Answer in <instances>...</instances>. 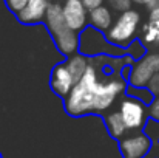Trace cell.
I'll use <instances>...</instances> for the list:
<instances>
[{"label": "cell", "mask_w": 159, "mask_h": 158, "mask_svg": "<svg viewBox=\"0 0 159 158\" xmlns=\"http://www.w3.org/2000/svg\"><path fill=\"white\" fill-rule=\"evenodd\" d=\"M127 90V82L119 74H102L90 60L82 79L63 99L65 112L70 116L102 115Z\"/></svg>", "instance_id": "cell-1"}, {"label": "cell", "mask_w": 159, "mask_h": 158, "mask_svg": "<svg viewBox=\"0 0 159 158\" xmlns=\"http://www.w3.org/2000/svg\"><path fill=\"white\" fill-rule=\"evenodd\" d=\"M43 23H45V26H47L50 36L53 37L57 50L62 53V54L71 56V54H74V53L79 50L80 37H79L77 31H74V30L66 23V20H65V17H63L62 3L51 2Z\"/></svg>", "instance_id": "cell-2"}, {"label": "cell", "mask_w": 159, "mask_h": 158, "mask_svg": "<svg viewBox=\"0 0 159 158\" xmlns=\"http://www.w3.org/2000/svg\"><path fill=\"white\" fill-rule=\"evenodd\" d=\"M141 25V14L134 9H128L120 12V16L113 22L111 28L105 33L108 44L116 47H127L136 37L138 28Z\"/></svg>", "instance_id": "cell-3"}, {"label": "cell", "mask_w": 159, "mask_h": 158, "mask_svg": "<svg viewBox=\"0 0 159 158\" xmlns=\"http://www.w3.org/2000/svg\"><path fill=\"white\" fill-rule=\"evenodd\" d=\"M159 73V53L150 51L141 56L131 67L128 84L134 89H145L152 78Z\"/></svg>", "instance_id": "cell-4"}, {"label": "cell", "mask_w": 159, "mask_h": 158, "mask_svg": "<svg viewBox=\"0 0 159 158\" xmlns=\"http://www.w3.org/2000/svg\"><path fill=\"white\" fill-rule=\"evenodd\" d=\"M119 113L128 130H141L147 124V107L144 101L138 98L125 96L120 101Z\"/></svg>", "instance_id": "cell-5"}, {"label": "cell", "mask_w": 159, "mask_h": 158, "mask_svg": "<svg viewBox=\"0 0 159 158\" xmlns=\"http://www.w3.org/2000/svg\"><path fill=\"white\" fill-rule=\"evenodd\" d=\"M152 146L153 140L141 130H136L119 140V151L122 158H145L150 154Z\"/></svg>", "instance_id": "cell-6"}, {"label": "cell", "mask_w": 159, "mask_h": 158, "mask_svg": "<svg viewBox=\"0 0 159 158\" xmlns=\"http://www.w3.org/2000/svg\"><path fill=\"white\" fill-rule=\"evenodd\" d=\"M63 8V17L66 23L77 33L84 31L87 28L88 22V9L82 0H65L62 3Z\"/></svg>", "instance_id": "cell-7"}, {"label": "cell", "mask_w": 159, "mask_h": 158, "mask_svg": "<svg viewBox=\"0 0 159 158\" xmlns=\"http://www.w3.org/2000/svg\"><path fill=\"white\" fill-rule=\"evenodd\" d=\"M76 81L70 71V68L66 67L65 62H60L57 65H54V68L51 70V76H50V87L53 89V92L60 96L62 99H65L71 90L74 89Z\"/></svg>", "instance_id": "cell-8"}, {"label": "cell", "mask_w": 159, "mask_h": 158, "mask_svg": "<svg viewBox=\"0 0 159 158\" xmlns=\"http://www.w3.org/2000/svg\"><path fill=\"white\" fill-rule=\"evenodd\" d=\"M51 0H31L16 17L23 25H36L43 23Z\"/></svg>", "instance_id": "cell-9"}, {"label": "cell", "mask_w": 159, "mask_h": 158, "mask_svg": "<svg viewBox=\"0 0 159 158\" xmlns=\"http://www.w3.org/2000/svg\"><path fill=\"white\" fill-rule=\"evenodd\" d=\"M88 22L94 30H98L101 33H107L113 25V16H111L110 8L102 5V6L91 9L90 14H88Z\"/></svg>", "instance_id": "cell-10"}, {"label": "cell", "mask_w": 159, "mask_h": 158, "mask_svg": "<svg viewBox=\"0 0 159 158\" xmlns=\"http://www.w3.org/2000/svg\"><path fill=\"white\" fill-rule=\"evenodd\" d=\"M105 126H107L108 133H110L113 138H116V140L124 138L125 133H127V130H128L127 126H125V122H124V119H122V116H120V113H119V110H117V112H110V113H107Z\"/></svg>", "instance_id": "cell-11"}, {"label": "cell", "mask_w": 159, "mask_h": 158, "mask_svg": "<svg viewBox=\"0 0 159 158\" xmlns=\"http://www.w3.org/2000/svg\"><path fill=\"white\" fill-rule=\"evenodd\" d=\"M65 64L70 68V71H71V74H73V78L77 84L82 79V76L85 74V71L90 65V59H87L84 54H77V56H71Z\"/></svg>", "instance_id": "cell-12"}, {"label": "cell", "mask_w": 159, "mask_h": 158, "mask_svg": "<svg viewBox=\"0 0 159 158\" xmlns=\"http://www.w3.org/2000/svg\"><path fill=\"white\" fill-rule=\"evenodd\" d=\"M141 41L144 45H159V28L153 23H145L142 26Z\"/></svg>", "instance_id": "cell-13"}, {"label": "cell", "mask_w": 159, "mask_h": 158, "mask_svg": "<svg viewBox=\"0 0 159 158\" xmlns=\"http://www.w3.org/2000/svg\"><path fill=\"white\" fill-rule=\"evenodd\" d=\"M30 2H31V0H5V5H6V8H8L12 14L17 16Z\"/></svg>", "instance_id": "cell-14"}, {"label": "cell", "mask_w": 159, "mask_h": 158, "mask_svg": "<svg viewBox=\"0 0 159 158\" xmlns=\"http://www.w3.org/2000/svg\"><path fill=\"white\" fill-rule=\"evenodd\" d=\"M108 2H110V5H111L114 9H117V11H120V12L131 9L130 6H131V3H133V0H108Z\"/></svg>", "instance_id": "cell-15"}, {"label": "cell", "mask_w": 159, "mask_h": 158, "mask_svg": "<svg viewBox=\"0 0 159 158\" xmlns=\"http://www.w3.org/2000/svg\"><path fill=\"white\" fill-rule=\"evenodd\" d=\"M147 90L156 98L159 96V73L158 74H155L153 78H152V81L148 82V85H147Z\"/></svg>", "instance_id": "cell-16"}, {"label": "cell", "mask_w": 159, "mask_h": 158, "mask_svg": "<svg viewBox=\"0 0 159 158\" xmlns=\"http://www.w3.org/2000/svg\"><path fill=\"white\" fill-rule=\"evenodd\" d=\"M150 115L155 121H159V96H156L150 104Z\"/></svg>", "instance_id": "cell-17"}, {"label": "cell", "mask_w": 159, "mask_h": 158, "mask_svg": "<svg viewBox=\"0 0 159 158\" xmlns=\"http://www.w3.org/2000/svg\"><path fill=\"white\" fill-rule=\"evenodd\" d=\"M148 22H150V23H153V25H156V26L159 28V8H156V9H152V11H150Z\"/></svg>", "instance_id": "cell-18"}, {"label": "cell", "mask_w": 159, "mask_h": 158, "mask_svg": "<svg viewBox=\"0 0 159 158\" xmlns=\"http://www.w3.org/2000/svg\"><path fill=\"white\" fill-rule=\"evenodd\" d=\"M82 2L85 3L87 9L91 11V9H94V8H98V6H102V2H104V0H82Z\"/></svg>", "instance_id": "cell-19"}, {"label": "cell", "mask_w": 159, "mask_h": 158, "mask_svg": "<svg viewBox=\"0 0 159 158\" xmlns=\"http://www.w3.org/2000/svg\"><path fill=\"white\" fill-rule=\"evenodd\" d=\"M147 8H148L150 11H152V9H156V8H159V0H152V2H150V5H148Z\"/></svg>", "instance_id": "cell-20"}, {"label": "cell", "mask_w": 159, "mask_h": 158, "mask_svg": "<svg viewBox=\"0 0 159 158\" xmlns=\"http://www.w3.org/2000/svg\"><path fill=\"white\" fill-rule=\"evenodd\" d=\"M150 2H152V0H133V3H138V5H145V6H148V5H150Z\"/></svg>", "instance_id": "cell-21"}, {"label": "cell", "mask_w": 159, "mask_h": 158, "mask_svg": "<svg viewBox=\"0 0 159 158\" xmlns=\"http://www.w3.org/2000/svg\"><path fill=\"white\" fill-rule=\"evenodd\" d=\"M0 158H3V157H2V154H0Z\"/></svg>", "instance_id": "cell-22"}]
</instances>
